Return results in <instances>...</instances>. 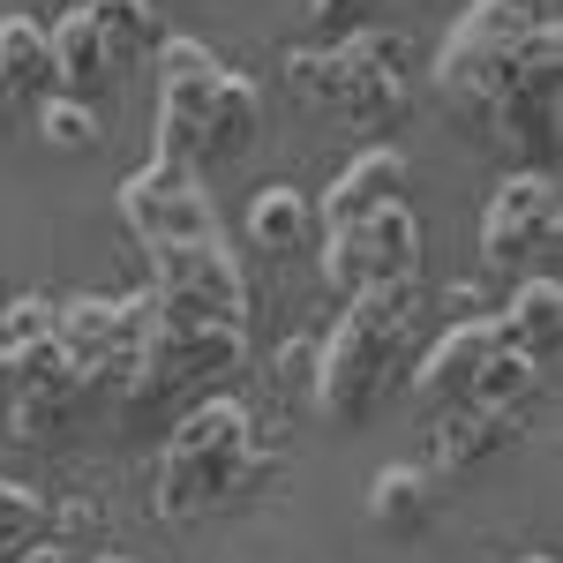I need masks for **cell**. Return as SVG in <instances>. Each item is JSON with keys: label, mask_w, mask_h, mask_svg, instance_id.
Returning <instances> with one entry per match:
<instances>
[{"label": "cell", "mask_w": 563, "mask_h": 563, "mask_svg": "<svg viewBox=\"0 0 563 563\" xmlns=\"http://www.w3.org/2000/svg\"><path fill=\"white\" fill-rule=\"evenodd\" d=\"M45 541V504L31 488H15V481H0V563L31 556Z\"/></svg>", "instance_id": "22"}, {"label": "cell", "mask_w": 563, "mask_h": 563, "mask_svg": "<svg viewBox=\"0 0 563 563\" xmlns=\"http://www.w3.org/2000/svg\"><path fill=\"white\" fill-rule=\"evenodd\" d=\"M526 563H556V556H526Z\"/></svg>", "instance_id": "29"}, {"label": "cell", "mask_w": 563, "mask_h": 563, "mask_svg": "<svg viewBox=\"0 0 563 563\" xmlns=\"http://www.w3.org/2000/svg\"><path fill=\"white\" fill-rule=\"evenodd\" d=\"M429 474L421 466H384L376 488H368V519L384 526V533H421L429 526Z\"/></svg>", "instance_id": "20"}, {"label": "cell", "mask_w": 563, "mask_h": 563, "mask_svg": "<svg viewBox=\"0 0 563 563\" xmlns=\"http://www.w3.org/2000/svg\"><path fill=\"white\" fill-rule=\"evenodd\" d=\"M121 218H129V233L151 256L218 233V211H211V196H203V180H196V166H158V158L121 180Z\"/></svg>", "instance_id": "10"}, {"label": "cell", "mask_w": 563, "mask_h": 563, "mask_svg": "<svg viewBox=\"0 0 563 563\" xmlns=\"http://www.w3.org/2000/svg\"><path fill=\"white\" fill-rule=\"evenodd\" d=\"M38 135H45V143H60V151H84V143H98V106L45 98V106H38Z\"/></svg>", "instance_id": "23"}, {"label": "cell", "mask_w": 563, "mask_h": 563, "mask_svg": "<svg viewBox=\"0 0 563 563\" xmlns=\"http://www.w3.org/2000/svg\"><path fill=\"white\" fill-rule=\"evenodd\" d=\"M413 316H421V278H390V286H368L346 301V316L323 339V361H316V406L331 421H368L384 406L390 376L406 361V339H413Z\"/></svg>", "instance_id": "1"}, {"label": "cell", "mask_w": 563, "mask_h": 563, "mask_svg": "<svg viewBox=\"0 0 563 563\" xmlns=\"http://www.w3.org/2000/svg\"><path fill=\"white\" fill-rule=\"evenodd\" d=\"M151 263H158V278H151L158 316H196V323H241L249 331V278H241V263L225 249V233L158 249Z\"/></svg>", "instance_id": "6"}, {"label": "cell", "mask_w": 563, "mask_h": 563, "mask_svg": "<svg viewBox=\"0 0 563 563\" xmlns=\"http://www.w3.org/2000/svg\"><path fill=\"white\" fill-rule=\"evenodd\" d=\"M53 76H60V98H76V106H90V98H106V90H113L121 53H113L106 31L90 23V8H76V15H60V23H53Z\"/></svg>", "instance_id": "12"}, {"label": "cell", "mask_w": 563, "mask_h": 563, "mask_svg": "<svg viewBox=\"0 0 563 563\" xmlns=\"http://www.w3.org/2000/svg\"><path fill=\"white\" fill-rule=\"evenodd\" d=\"M406 60H413V45L398 38V31H376V23H361L346 31L339 45H301V53H286V84L316 98V106H331L346 129H390V121H406V106H413V84H406Z\"/></svg>", "instance_id": "3"}, {"label": "cell", "mask_w": 563, "mask_h": 563, "mask_svg": "<svg viewBox=\"0 0 563 563\" xmlns=\"http://www.w3.org/2000/svg\"><path fill=\"white\" fill-rule=\"evenodd\" d=\"M98 526H106V511H98L90 496H60V504H45V541H53V549H68V541H98Z\"/></svg>", "instance_id": "24"}, {"label": "cell", "mask_w": 563, "mask_h": 563, "mask_svg": "<svg viewBox=\"0 0 563 563\" xmlns=\"http://www.w3.org/2000/svg\"><path fill=\"white\" fill-rule=\"evenodd\" d=\"M249 353V331L241 323H196V316H158L151 308V339H143V361H135V398H174V390L218 384L233 376Z\"/></svg>", "instance_id": "5"}, {"label": "cell", "mask_w": 563, "mask_h": 563, "mask_svg": "<svg viewBox=\"0 0 563 563\" xmlns=\"http://www.w3.org/2000/svg\"><path fill=\"white\" fill-rule=\"evenodd\" d=\"M0 113H8V90H0Z\"/></svg>", "instance_id": "30"}, {"label": "cell", "mask_w": 563, "mask_h": 563, "mask_svg": "<svg viewBox=\"0 0 563 563\" xmlns=\"http://www.w3.org/2000/svg\"><path fill=\"white\" fill-rule=\"evenodd\" d=\"M368 8H376V0H316V23H331V31L346 23V31H361V23H368Z\"/></svg>", "instance_id": "26"}, {"label": "cell", "mask_w": 563, "mask_h": 563, "mask_svg": "<svg viewBox=\"0 0 563 563\" xmlns=\"http://www.w3.org/2000/svg\"><path fill=\"white\" fill-rule=\"evenodd\" d=\"M323 278L346 301L368 294V286H390V278H421V218L406 211V203H384V211L353 218V225H331Z\"/></svg>", "instance_id": "7"}, {"label": "cell", "mask_w": 563, "mask_h": 563, "mask_svg": "<svg viewBox=\"0 0 563 563\" xmlns=\"http://www.w3.org/2000/svg\"><path fill=\"white\" fill-rule=\"evenodd\" d=\"M90 23H98V31H106V45L121 53V68L166 45V31H158V8H151V0H90Z\"/></svg>", "instance_id": "21"}, {"label": "cell", "mask_w": 563, "mask_h": 563, "mask_svg": "<svg viewBox=\"0 0 563 563\" xmlns=\"http://www.w3.org/2000/svg\"><path fill=\"white\" fill-rule=\"evenodd\" d=\"M443 301H451V323H474V316H481V286L466 278V286H451Z\"/></svg>", "instance_id": "27"}, {"label": "cell", "mask_w": 563, "mask_h": 563, "mask_svg": "<svg viewBox=\"0 0 563 563\" xmlns=\"http://www.w3.org/2000/svg\"><path fill=\"white\" fill-rule=\"evenodd\" d=\"M90 563H135V556H90Z\"/></svg>", "instance_id": "28"}, {"label": "cell", "mask_w": 563, "mask_h": 563, "mask_svg": "<svg viewBox=\"0 0 563 563\" xmlns=\"http://www.w3.org/2000/svg\"><path fill=\"white\" fill-rule=\"evenodd\" d=\"M151 339V294H121V301H53V353L76 368V384H135V361Z\"/></svg>", "instance_id": "4"}, {"label": "cell", "mask_w": 563, "mask_h": 563, "mask_svg": "<svg viewBox=\"0 0 563 563\" xmlns=\"http://www.w3.org/2000/svg\"><path fill=\"white\" fill-rule=\"evenodd\" d=\"M158 121H151V158L158 166H196L203 143V113H211V84H218V53L196 38H166L158 53Z\"/></svg>", "instance_id": "9"}, {"label": "cell", "mask_w": 563, "mask_h": 563, "mask_svg": "<svg viewBox=\"0 0 563 563\" xmlns=\"http://www.w3.org/2000/svg\"><path fill=\"white\" fill-rule=\"evenodd\" d=\"M556 339H563V286L556 278H519V294H511V308L496 316V346L526 353V361H556Z\"/></svg>", "instance_id": "14"}, {"label": "cell", "mask_w": 563, "mask_h": 563, "mask_svg": "<svg viewBox=\"0 0 563 563\" xmlns=\"http://www.w3.org/2000/svg\"><path fill=\"white\" fill-rule=\"evenodd\" d=\"M308 218H316V203H308L301 188L271 180L256 203H249V241L271 249V256H286V249H301V241H308Z\"/></svg>", "instance_id": "19"}, {"label": "cell", "mask_w": 563, "mask_h": 563, "mask_svg": "<svg viewBox=\"0 0 563 563\" xmlns=\"http://www.w3.org/2000/svg\"><path fill=\"white\" fill-rule=\"evenodd\" d=\"M263 466H271V459H263V435H256V421H249V406H241V398H203L174 429V443L158 451L151 504H158V519H174V526L211 519L218 504H233Z\"/></svg>", "instance_id": "2"}, {"label": "cell", "mask_w": 563, "mask_h": 563, "mask_svg": "<svg viewBox=\"0 0 563 563\" xmlns=\"http://www.w3.org/2000/svg\"><path fill=\"white\" fill-rule=\"evenodd\" d=\"M488 353H496V316L451 323V331H443V339L421 353V376H413V390H421V398H435V406H443V398H466Z\"/></svg>", "instance_id": "13"}, {"label": "cell", "mask_w": 563, "mask_h": 563, "mask_svg": "<svg viewBox=\"0 0 563 563\" xmlns=\"http://www.w3.org/2000/svg\"><path fill=\"white\" fill-rule=\"evenodd\" d=\"M526 429H533V413H504V406H474V398H459V413H443L435 435H429V466H435V474H466V466H481V459L511 451Z\"/></svg>", "instance_id": "11"}, {"label": "cell", "mask_w": 563, "mask_h": 563, "mask_svg": "<svg viewBox=\"0 0 563 563\" xmlns=\"http://www.w3.org/2000/svg\"><path fill=\"white\" fill-rule=\"evenodd\" d=\"M398 188H406V151H398V143H376V151H361L346 174L331 180L323 225H353V218L384 211V203H398Z\"/></svg>", "instance_id": "15"}, {"label": "cell", "mask_w": 563, "mask_h": 563, "mask_svg": "<svg viewBox=\"0 0 563 563\" xmlns=\"http://www.w3.org/2000/svg\"><path fill=\"white\" fill-rule=\"evenodd\" d=\"M0 90L8 98H60L53 31H38V15H0Z\"/></svg>", "instance_id": "17"}, {"label": "cell", "mask_w": 563, "mask_h": 563, "mask_svg": "<svg viewBox=\"0 0 563 563\" xmlns=\"http://www.w3.org/2000/svg\"><path fill=\"white\" fill-rule=\"evenodd\" d=\"M466 398H474V406H504V413H533V406L549 398V368L526 361V353H511V346H496L481 361V376H474Z\"/></svg>", "instance_id": "18"}, {"label": "cell", "mask_w": 563, "mask_h": 563, "mask_svg": "<svg viewBox=\"0 0 563 563\" xmlns=\"http://www.w3.org/2000/svg\"><path fill=\"white\" fill-rule=\"evenodd\" d=\"M53 339V301H8L0 308V353H23Z\"/></svg>", "instance_id": "25"}, {"label": "cell", "mask_w": 563, "mask_h": 563, "mask_svg": "<svg viewBox=\"0 0 563 563\" xmlns=\"http://www.w3.org/2000/svg\"><path fill=\"white\" fill-rule=\"evenodd\" d=\"M556 174H511L496 196H488V218H481V263L519 278L526 263H549L556 256Z\"/></svg>", "instance_id": "8"}, {"label": "cell", "mask_w": 563, "mask_h": 563, "mask_svg": "<svg viewBox=\"0 0 563 563\" xmlns=\"http://www.w3.org/2000/svg\"><path fill=\"white\" fill-rule=\"evenodd\" d=\"M256 121H263V90H256V76H241V68H218L196 158H241V151L256 143Z\"/></svg>", "instance_id": "16"}]
</instances>
